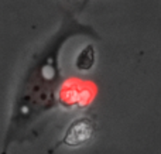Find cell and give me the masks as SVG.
I'll return each instance as SVG.
<instances>
[{
  "instance_id": "3957f363",
  "label": "cell",
  "mask_w": 161,
  "mask_h": 154,
  "mask_svg": "<svg viewBox=\"0 0 161 154\" xmlns=\"http://www.w3.org/2000/svg\"><path fill=\"white\" fill-rule=\"evenodd\" d=\"M95 132H96V124L92 119L89 118H78L67 127L62 139L50 150L53 153L61 146L67 147H80L88 144L92 139L95 137Z\"/></svg>"
},
{
  "instance_id": "7a4b0ae2",
  "label": "cell",
  "mask_w": 161,
  "mask_h": 154,
  "mask_svg": "<svg viewBox=\"0 0 161 154\" xmlns=\"http://www.w3.org/2000/svg\"><path fill=\"white\" fill-rule=\"evenodd\" d=\"M95 98V86L89 82L72 81L68 84H62L58 93V103L62 106L79 109L92 102Z\"/></svg>"
},
{
  "instance_id": "277c9868",
  "label": "cell",
  "mask_w": 161,
  "mask_h": 154,
  "mask_svg": "<svg viewBox=\"0 0 161 154\" xmlns=\"http://www.w3.org/2000/svg\"><path fill=\"white\" fill-rule=\"evenodd\" d=\"M96 62V50L93 44H86L75 57V68L79 72H88L95 67Z\"/></svg>"
},
{
  "instance_id": "6da1fadb",
  "label": "cell",
  "mask_w": 161,
  "mask_h": 154,
  "mask_svg": "<svg viewBox=\"0 0 161 154\" xmlns=\"http://www.w3.org/2000/svg\"><path fill=\"white\" fill-rule=\"evenodd\" d=\"M78 36L96 41L100 40V36L92 25L79 23L75 17L67 14L62 17L61 25L53 36L30 57L14 92L2 154H7L13 143L24 140L31 127L58 105V93L62 85L59 61L62 48L71 38Z\"/></svg>"
}]
</instances>
